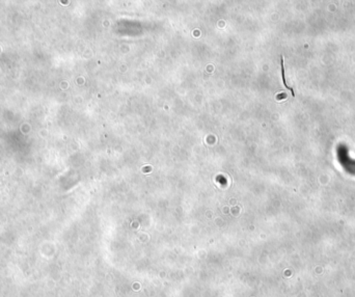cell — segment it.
<instances>
[{
  "label": "cell",
  "instance_id": "obj_1",
  "mask_svg": "<svg viewBox=\"0 0 355 297\" xmlns=\"http://www.w3.org/2000/svg\"><path fill=\"white\" fill-rule=\"evenodd\" d=\"M281 72H283V78H284V85L287 86V88H288V89H290V91L292 92V95H293V96H294V92H293V88L289 87V86L287 85V82H286V80H284V63H283V57H281Z\"/></svg>",
  "mask_w": 355,
  "mask_h": 297
}]
</instances>
